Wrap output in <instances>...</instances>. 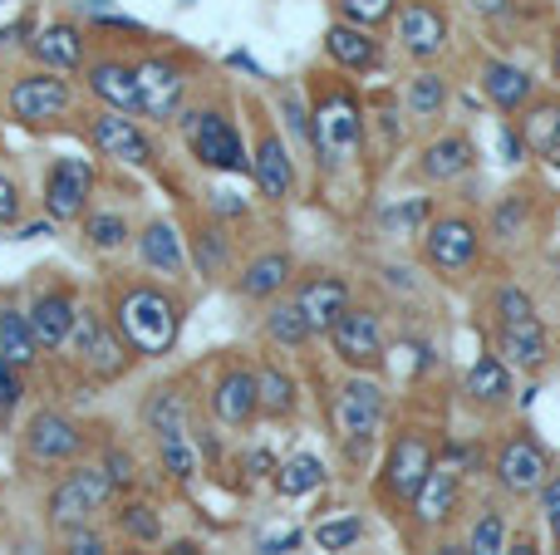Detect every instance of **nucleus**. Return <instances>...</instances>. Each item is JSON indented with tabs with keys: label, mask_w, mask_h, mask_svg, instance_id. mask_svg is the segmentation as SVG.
<instances>
[{
	"label": "nucleus",
	"mask_w": 560,
	"mask_h": 555,
	"mask_svg": "<svg viewBox=\"0 0 560 555\" xmlns=\"http://www.w3.org/2000/svg\"><path fill=\"white\" fill-rule=\"evenodd\" d=\"M114 324H118V340H124L133 354H148V359H158V354H167L177 344L183 315H177L173 295L153 291V285H133V291L118 295Z\"/></svg>",
	"instance_id": "f257e3e1"
},
{
	"label": "nucleus",
	"mask_w": 560,
	"mask_h": 555,
	"mask_svg": "<svg viewBox=\"0 0 560 555\" xmlns=\"http://www.w3.org/2000/svg\"><path fill=\"white\" fill-rule=\"evenodd\" d=\"M108 497H114V482H108L104 468H74L55 492H49L45 517H49V527L55 531L74 536V531H84L89 521H94V511L104 507Z\"/></svg>",
	"instance_id": "f03ea898"
},
{
	"label": "nucleus",
	"mask_w": 560,
	"mask_h": 555,
	"mask_svg": "<svg viewBox=\"0 0 560 555\" xmlns=\"http://www.w3.org/2000/svg\"><path fill=\"white\" fill-rule=\"evenodd\" d=\"M310 123H315V147L325 157V167H339L364 143V114H359L354 94H325L319 108L310 114Z\"/></svg>",
	"instance_id": "7ed1b4c3"
},
{
	"label": "nucleus",
	"mask_w": 560,
	"mask_h": 555,
	"mask_svg": "<svg viewBox=\"0 0 560 555\" xmlns=\"http://www.w3.org/2000/svg\"><path fill=\"white\" fill-rule=\"evenodd\" d=\"M187 128V143H192L197 163L217 167V173H246V147H242V133L232 128V118H222L217 108H197V114L183 118Z\"/></svg>",
	"instance_id": "20e7f679"
},
{
	"label": "nucleus",
	"mask_w": 560,
	"mask_h": 555,
	"mask_svg": "<svg viewBox=\"0 0 560 555\" xmlns=\"http://www.w3.org/2000/svg\"><path fill=\"white\" fill-rule=\"evenodd\" d=\"M329 418H335V433L345 442H369L384 423V389L369 379H349L335 389V403H329Z\"/></svg>",
	"instance_id": "39448f33"
},
{
	"label": "nucleus",
	"mask_w": 560,
	"mask_h": 555,
	"mask_svg": "<svg viewBox=\"0 0 560 555\" xmlns=\"http://www.w3.org/2000/svg\"><path fill=\"white\" fill-rule=\"evenodd\" d=\"M89 192H94V163L89 157H55V167L45 173V216L74 222V216H84Z\"/></svg>",
	"instance_id": "423d86ee"
},
{
	"label": "nucleus",
	"mask_w": 560,
	"mask_h": 555,
	"mask_svg": "<svg viewBox=\"0 0 560 555\" xmlns=\"http://www.w3.org/2000/svg\"><path fill=\"white\" fill-rule=\"evenodd\" d=\"M138 74V114L143 118H173L177 108H183V69L173 64V59H143V64H133Z\"/></svg>",
	"instance_id": "0eeeda50"
},
{
	"label": "nucleus",
	"mask_w": 560,
	"mask_h": 555,
	"mask_svg": "<svg viewBox=\"0 0 560 555\" xmlns=\"http://www.w3.org/2000/svg\"><path fill=\"white\" fill-rule=\"evenodd\" d=\"M428 472H433V442H428L423 433H398V442L388 448V468H384L388 497L413 501Z\"/></svg>",
	"instance_id": "6e6552de"
},
{
	"label": "nucleus",
	"mask_w": 560,
	"mask_h": 555,
	"mask_svg": "<svg viewBox=\"0 0 560 555\" xmlns=\"http://www.w3.org/2000/svg\"><path fill=\"white\" fill-rule=\"evenodd\" d=\"M423 251L443 275H463L477 261V226L467 216H443V222L428 226Z\"/></svg>",
	"instance_id": "1a4fd4ad"
},
{
	"label": "nucleus",
	"mask_w": 560,
	"mask_h": 555,
	"mask_svg": "<svg viewBox=\"0 0 560 555\" xmlns=\"http://www.w3.org/2000/svg\"><path fill=\"white\" fill-rule=\"evenodd\" d=\"M69 98H74L69 84L49 69V74H30L10 88V114H15L20 123H49V118H59L69 108Z\"/></svg>",
	"instance_id": "9d476101"
},
{
	"label": "nucleus",
	"mask_w": 560,
	"mask_h": 555,
	"mask_svg": "<svg viewBox=\"0 0 560 555\" xmlns=\"http://www.w3.org/2000/svg\"><path fill=\"white\" fill-rule=\"evenodd\" d=\"M329 340H335L339 359L354 364V369H369V364L384 359V330H378V320L369 310H345L335 320V330H329Z\"/></svg>",
	"instance_id": "9b49d317"
},
{
	"label": "nucleus",
	"mask_w": 560,
	"mask_h": 555,
	"mask_svg": "<svg viewBox=\"0 0 560 555\" xmlns=\"http://www.w3.org/2000/svg\"><path fill=\"white\" fill-rule=\"evenodd\" d=\"M25 448H30V458H39V462H69V458H79V448H84V433H79V423H69L65 413L45 409L30 418Z\"/></svg>",
	"instance_id": "f8f14e48"
},
{
	"label": "nucleus",
	"mask_w": 560,
	"mask_h": 555,
	"mask_svg": "<svg viewBox=\"0 0 560 555\" xmlns=\"http://www.w3.org/2000/svg\"><path fill=\"white\" fill-rule=\"evenodd\" d=\"M295 305H300V315H305L310 330L329 334L339 315L349 310V285L339 281V275H310V281H300Z\"/></svg>",
	"instance_id": "ddd939ff"
},
{
	"label": "nucleus",
	"mask_w": 560,
	"mask_h": 555,
	"mask_svg": "<svg viewBox=\"0 0 560 555\" xmlns=\"http://www.w3.org/2000/svg\"><path fill=\"white\" fill-rule=\"evenodd\" d=\"M212 413L226 428H246V423L261 413V389H256L252 369H226L212 389Z\"/></svg>",
	"instance_id": "4468645a"
},
{
	"label": "nucleus",
	"mask_w": 560,
	"mask_h": 555,
	"mask_svg": "<svg viewBox=\"0 0 560 555\" xmlns=\"http://www.w3.org/2000/svg\"><path fill=\"white\" fill-rule=\"evenodd\" d=\"M94 147L104 157H118V163H133V167L153 163V143H148V133L124 114H98L94 118Z\"/></svg>",
	"instance_id": "2eb2a0df"
},
{
	"label": "nucleus",
	"mask_w": 560,
	"mask_h": 555,
	"mask_svg": "<svg viewBox=\"0 0 560 555\" xmlns=\"http://www.w3.org/2000/svg\"><path fill=\"white\" fill-rule=\"evenodd\" d=\"M497 477H502L506 492L526 497V492H541V482L551 477V462L532 438H512L502 448V458H497Z\"/></svg>",
	"instance_id": "dca6fc26"
},
{
	"label": "nucleus",
	"mask_w": 560,
	"mask_h": 555,
	"mask_svg": "<svg viewBox=\"0 0 560 555\" xmlns=\"http://www.w3.org/2000/svg\"><path fill=\"white\" fill-rule=\"evenodd\" d=\"M398 39H404L408 55L418 59H433L438 49L447 45V20L438 5H428V0H413V5L398 10Z\"/></svg>",
	"instance_id": "f3484780"
},
{
	"label": "nucleus",
	"mask_w": 560,
	"mask_h": 555,
	"mask_svg": "<svg viewBox=\"0 0 560 555\" xmlns=\"http://www.w3.org/2000/svg\"><path fill=\"white\" fill-rule=\"evenodd\" d=\"M25 315H30V330H35L39 350H59V344H69V334H74V320H79L69 291H45Z\"/></svg>",
	"instance_id": "a211bd4d"
},
{
	"label": "nucleus",
	"mask_w": 560,
	"mask_h": 555,
	"mask_svg": "<svg viewBox=\"0 0 560 555\" xmlns=\"http://www.w3.org/2000/svg\"><path fill=\"white\" fill-rule=\"evenodd\" d=\"M69 340H74L79 359H84L94 374H108V379H114V374H124V364H128V359H124V344H118L114 334H108L104 324L94 320V315H84V310H79L74 334H69Z\"/></svg>",
	"instance_id": "6ab92c4d"
},
{
	"label": "nucleus",
	"mask_w": 560,
	"mask_h": 555,
	"mask_svg": "<svg viewBox=\"0 0 560 555\" xmlns=\"http://www.w3.org/2000/svg\"><path fill=\"white\" fill-rule=\"evenodd\" d=\"M89 88H94L114 114H138V74L124 59H94V64H89Z\"/></svg>",
	"instance_id": "aec40b11"
},
{
	"label": "nucleus",
	"mask_w": 560,
	"mask_h": 555,
	"mask_svg": "<svg viewBox=\"0 0 560 555\" xmlns=\"http://www.w3.org/2000/svg\"><path fill=\"white\" fill-rule=\"evenodd\" d=\"M457 492H463L457 472L443 468V462H433V472L423 477V487H418V497H413V517L423 521V527H443L457 507Z\"/></svg>",
	"instance_id": "412c9836"
},
{
	"label": "nucleus",
	"mask_w": 560,
	"mask_h": 555,
	"mask_svg": "<svg viewBox=\"0 0 560 555\" xmlns=\"http://www.w3.org/2000/svg\"><path fill=\"white\" fill-rule=\"evenodd\" d=\"M30 49H35V59H39V64H49L55 74H69V69L84 64V35H79L69 20L45 25L35 39H30Z\"/></svg>",
	"instance_id": "4be33fe9"
},
{
	"label": "nucleus",
	"mask_w": 560,
	"mask_h": 555,
	"mask_svg": "<svg viewBox=\"0 0 560 555\" xmlns=\"http://www.w3.org/2000/svg\"><path fill=\"white\" fill-rule=\"evenodd\" d=\"M252 173H256V187H261L271 202H285L290 187H295V167H290V153L276 133H266L256 143V157H252Z\"/></svg>",
	"instance_id": "5701e85b"
},
{
	"label": "nucleus",
	"mask_w": 560,
	"mask_h": 555,
	"mask_svg": "<svg viewBox=\"0 0 560 555\" xmlns=\"http://www.w3.org/2000/svg\"><path fill=\"white\" fill-rule=\"evenodd\" d=\"M502 354L516 369H541L546 364V330L541 320H512L502 324Z\"/></svg>",
	"instance_id": "b1692460"
},
{
	"label": "nucleus",
	"mask_w": 560,
	"mask_h": 555,
	"mask_svg": "<svg viewBox=\"0 0 560 555\" xmlns=\"http://www.w3.org/2000/svg\"><path fill=\"white\" fill-rule=\"evenodd\" d=\"M482 84H487V98H492L502 114H512V108H522L526 98H532V74L516 64H502V59H492V64L482 69Z\"/></svg>",
	"instance_id": "393cba45"
},
{
	"label": "nucleus",
	"mask_w": 560,
	"mask_h": 555,
	"mask_svg": "<svg viewBox=\"0 0 560 555\" xmlns=\"http://www.w3.org/2000/svg\"><path fill=\"white\" fill-rule=\"evenodd\" d=\"M138 251H143V261L153 265V271H163V275H177L183 271V261H187L173 222H148L143 236H138Z\"/></svg>",
	"instance_id": "a878e982"
},
{
	"label": "nucleus",
	"mask_w": 560,
	"mask_h": 555,
	"mask_svg": "<svg viewBox=\"0 0 560 555\" xmlns=\"http://www.w3.org/2000/svg\"><path fill=\"white\" fill-rule=\"evenodd\" d=\"M143 418H148V428L158 433V442H163V438H187V418H192V409H187V393L158 389L153 399H148Z\"/></svg>",
	"instance_id": "bb28decb"
},
{
	"label": "nucleus",
	"mask_w": 560,
	"mask_h": 555,
	"mask_svg": "<svg viewBox=\"0 0 560 555\" xmlns=\"http://www.w3.org/2000/svg\"><path fill=\"white\" fill-rule=\"evenodd\" d=\"M325 49L345 69H369L378 59V39H369V29H359V25H335L325 35Z\"/></svg>",
	"instance_id": "cd10ccee"
},
{
	"label": "nucleus",
	"mask_w": 560,
	"mask_h": 555,
	"mask_svg": "<svg viewBox=\"0 0 560 555\" xmlns=\"http://www.w3.org/2000/svg\"><path fill=\"white\" fill-rule=\"evenodd\" d=\"M35 330H30V315L20 310H0V359L15 364V369H30L35 364Z\"/></svg>",
	"instance_id": "c85d7f7f"
},
{
	"label": "nucleus",
	"mask_w": 560,
	"mask_h": 555,
	"mask_svg": "<svg viewBox=\"0 0 560 555\" xmlns=\"http://www.w3.org/2000/svg\"><path fill=\"white\" fill-rule=\"evenodd\" d=\"M290 271H295V265H290V256H285V251L256 256V261L246 265V275H242V295H252V300H266V295L285 291Z\"/></svg>",
	"instance_id": "c756f323"
},
{
	"label": "nucleus",
	"mask_w": 560,
	"mask_h": 555,
	"mask_svg": "<svg viewBox=\"0 0 560 555\" xmlns=\"http://www.w3.org/2000/svg\"><path fill=\"white\" fill-rule=\"evenodd\" d=\"M467 163H472L467 138H438V143L423 153V177L428 182H447V177H463Z\"/></svg>",
	"instance_id": "7c9ffc66"
},
{
	"label": "nucleus",
	"mask_w": 560,
	"mask_h": 555,
	"mask_svg": "<svg viewBox=\"0 0 560 555\" xmlns=\"http://www.w3.org/2000/svg\"><path fill=\"white\" fill-rule=\"evenodd\" d=\"M522 143L536 147V153L560 147V98H541V104L522 118Z\"/></svg>",
	"instance_id": "2f4dec72"
},
{
	"label": "nucleus",
	"mask_w": 560,
	"mask_h": 555,
	"mask_svg": "<svg viewBox=\"0 0 560 555\" xmlns=\"http://www.w3.org/2000/svg\"><path fill=\"white\" fill-rule=\"evenodd\" d=\"M319 482H325V462H319L315 452H295L285 468H276V492L280 497H305V492H315Z\"/></svg>",
	"instance_id": "473e14b6"
},
{
	"label": "nucleus",
	"mask_w": 560,
	"mask_h": 555,
	"mask_svg": "<svg viewBox=\"0 0 560 555\" xmlns=\"http://www.w3.org/2000/svg\"><path fill=\"white\" fill-rule=\"evenodd\" d=\"M467 393H472L477 403H506V393H512V369H506V359H477L472 374H467Z\"/></svg>",
	"instance_id": "72a5a7b5"
},
{
	"label": "nucleus",
	"mask_w": 560,
	"mask_h": 555,
	"mask_svg": "<svg viewBox=\"0 0 560 555\" xmlns=\"http://www.w3.org/2000/svg\"><path fill=\"white\" fill-rule=\"evenodd\" d=\"M404 104H408V114L413 118H438L443 114V104H447V84L438 74H418L413 84H408Z\"/></svg>",
	"instance_id": "f704fd0d"
},
{
	"label": "nucleus",
	"mask_w": 560,
	"mask_h": 555,
	"mask_svg": "<svg viewBox=\"0 0 560 555\" xmlns=\"http://www.w3.org/2000/svg\"><path fill=\"white\" fill-rule=\"evenodd\" d=\"M266 330H271V340L276 344H285V350H300V344L310 340V324H305V315H300V305L290 300V305H276L271 315H266Z\"/></svg>",
	"instance_id": "c9c22d12"
},
{
	"label": "nucleus",
	"mask_w": 560,
	"mask_h": 555,
	"mask_svg": "<svg viewBox=\"0 0 560 555\" xmlns=\"http://www.w3.org/2000/svg\"><path fill=\"white\" fill-rule=\"evenodd\" d=\"M256 389H261V409L271 413V418H285V413L295 409V383H290L280 369H261V374H256Z\"/></svg>",
	"instance_id": "e433bc0d"
},
{
	"label": "nucleus",
	"mask_w": 560,
	"mask_h": 555,
	"mask_svg": "<svg viewBox=\"0 0 560 555\" xmlns=\"http://www.w3.org/2000/svg\"><path fill=\"white\" fill-rule=\"evenodd\" d=\"M84 236H89L94 251H118V246L128 241V222L124 216H114V212H94L84 222Z\"/></svg>",
	"instance_id": "4c0bfd02"
},
{
	"label": "nucleus",
	"mask_w": 560,
	"mask_h": 555,
	"mask_svg": "<svg viewBox=\"0 0 560 555\" xmlns=\"http://www.w3.org/2000/svg\"><path fill=\"white\" fill-rule=\"evenodd\" d=\"M359 536H364V521L359 517H329L315 527V541L325 551H349V546H359Z\"/></svg>",
	"instance_id": "58836bf2"
},
{
	"label": "nucleus",
	"mask_w": 560,
	"mask_h": 555,
	"mask_svg": "<svg viewBox=\"0 0 560 555\" xmlns=\"http://www.w3.org/2000/svg\"><path fill=\"white\" fill-rule=\"evenodd\" d=\"M506 551V521L502 511H487L472 527V541H467V555H502Z\"/></svg>",
	"instance_id": "ea45409f"
},
{
	"label": "nucleus",
	"mask_w": 560,
	"mask_h": 555,
	"mask_svg": "<svg viewBox=\"0 0 560 555\" xmlns=\"http://www.w3.org/2000/svg\"><path fill=\"white\" fill-rule=\"evenodd\" d=\"M423 216H428V197H408V202H398V206H384V216H378V222H384L388 236H408L418 222H423Z\"/></svg>",
	"instance_id": "a19ab883"
},
{
	"label": "nucleus",
	"mask_w": 560,
	"mask_h": 555,
	"mask_svg": "<svg viewBox=\"0 0 560 555\" xmlns=\"http://www.w3.org/2000/svg\"><path fill=\"white\" fill-rule=\"evenodd\" d=\"M226 261H232V251H226V236L217 232V226L197 232V271H202V275H217Z\"/></svg>",
	"instance_id": "79ce46f5"
},
{
	"label": "nucleus",
	"mask_w": 560,
	"mask_h": 555,
	"mask_svg": "<svg viewBox=\"0 0 560 555\" xmlns=\"http://www.w3.org/2000/svg\"><path fill=\"white\" fill-rule=\"evenodd\" d=\"M163 468H167V477L192 482V477H197V452H192V442H187V438H163Z\"/></svg>",
	"instance_id": "37998d69"
},
{
	"label": "nucleus",
	"mask_w": 560,
	"mask_h": 555,
	"mask_svg": "<svg viewBox=\"0 0 560 555\" xmlns=\"http://www.w3.org/2000/svg\"><path fill=\"white\" fill-rule=\"evenodd\" d=\"M118 527H124L133 541H158V531H163L158 527V511L143 507V501H128V507L118 511Z\"/></svg>",
	"instance_id": "c03bdc74"
},
{
	"label": "nucleus",
	"mask_w": 560,
	"mask_h": 555,
	"mask_svg": "<svg viewBox=\"0 0 560 555\" xmlns=\"http://www.w3.org/2000/svg\"><path fill=\"white\" fill-rule=\"evenodd\" d=\"M497 315H502V324L536 320V305H532V295H526V291H516V285H502V291H497Z\"/></svg>",
	"instance_id": "a18cd8bd"
},
{
	"label": "nucleus",
	"mask_w": 560,
	"mask_h": 555,
	"mask_svg": "<svg viewBox=\"0 0 560 555\" xmlns=\"http://www.w3.org/2000/svg\"><path fill=\"white\" fill-rule=\"evenodd\" d=\"M339 5H345V15L354 25H378V20L394 15V0H339Z\"/></svg>",
	"instance_id": "49530a36"
},
{
	"label": "nucleus",
	"mask_w": 560,
	"mask_h": 555,
	"mask_svg": "<svg viewBox=\"0 0 560 555\" xmlns=\"http://www.w3.org/2000/svg\"><path fill=\"white\" fill-rule=\"evenodd\" d=\"M84 15L94 20V25H108V29H143L133 15H118L108 0H84Z\"/></svg>",
	"instance_id": "de8ad7c7"
},
{
	"label": "nucleus",
	"mask_w": 560,
	"mask_h": 555,
	"mask_svg": "<svg viewBox=\"0 0 560 555\" xmlns=\"http://www.w3.org/2000/svg\"><path fill=\"white\" fill-rule=\"evenodd\" d=\"M25 369H15V364L0 359V409H15L20 399H25V379H20Z\"/></svg>",
	"instance_id": "09e8293b"
},
{
	"label": "nucleus",
	"mask_w": 560,
	"mask_h": 555,
	"mask_svg": "<svg viewBox=\"0 0 560 555\" xmlns=\"http://www.w3.org/2000/svg\"><path fill=\"white\" fill-rule=\"evenodd\" d=\"M541 511H546V527L560 531V472L541 482Z\"/></svg>",
	"instance_id": "8fccbe9b"
},
{
	"label": "nucleus",
	"mask_w": 560,
	"mask_h": 555,
	"mask_svg": "<svg viewBox=\"0 0 560 555\" xmlns=\"http://www.w3.org/2000/svg\"><path fill=\"white\" fill-rule=\"evenodd\" d=\"M10 222H20V187L0 173V226H10Z\"/></svg>",
	"instance_id": "3c124183"
},
{
	"label": "nucleus",
	"mask_w": 560,
	"mask_h": 555,
	"mask_svg": "<svg viewBox=\"0 0 560 555\" xmlns=\"http://www.w3.org/2000/svg\"><path fill=\"white\" fill-rule=\"evenodd\" d=\"M104 472H108V482H114V492L128 487V482H133V458H128V452H108Z\"/></svg>",
	"instance_id": "603ef678"
},
{
	"label": "nucleus",
	"mask_w": 560,
	"mask_h": 555,
	"mask_svg": "<svg viewBox=\"0 0 560 555\" xmlns=\"http://www.w3.org/2000/svg\"><path fill=\"white\" fill-rule=\"evenodd\" d=\"M65 555H108V546L84 527V531H74V536H69V551Z\"/></svg>",
	"instance_id": "864d4df0"
},
{
	"label": "nucleus",
	"mask_w": 560,
	"mask_h": 555,
	"mask_svg": "<svg viewBox=\"0 0 560 555\" xmlns=\"http://www.w3.org/2000/svg\"><path fill=\"white\" fill-rule=\"evenodd\" d=\"M516 222H522V206H516V202L497 206V232H502V236H512V232H516Z\"/></svg>",
	"instance_id": "5fc2aeb1"
},
{
	"label": "nucleus",
	"mask_w": 560,
	"mask_h": 555,
	"mask_svg": "<svg viewBox=\"0 0 560 555\" xmlns=\"http://www.w3.org/2000/svg\"><path fill=\"white\" fill-rule=\"evenodd\" d=\"M246 472H252V477H266V472H276V458L266 448H256L252 458H246Z\"/></svg>",
	"instance_id": "6e6d98bb"
},
{
	"label": "nucleus",
	"mask_w": 560,
	"mask_h": 555,
	"mask_svg": "<svg viewBox=\"0 0 560 555\" xmlns=\"http://www.w3.org/2000/svg\"><path fill=\"white\" fill-rule=\"evenodd\" d=\"M300 546V531H285V536H276V541H266L261 555H285V551H295Z\"/></svg>",
	"instance_id": "4d7b16f0"
},
{
	"label": "nucleus",
	"mask_w": 560,
	"mask_h": 555,
	"mask_svg": "<svg viewBox=\"0 0 560 555\" xmlns=\"http://www.w3.org/2000/svg\"><path fill=\"white\" fill-rule=\"evenodd\" d=\"M502 147H506V163H516V157H522V138H516V133H502Z\"/></svg>",
	"instance_id": "13d9d810"
},
{
	"label": "nucleus",
	"mask_w": 560,
	"mask_h": 555,
	"mask_svg": "<svg viewBox=\"0 0 560 555\" xmlns=\"http://www.w3.org/2000/svg\"><path fill=\"white\" fill-rule=\"evenodd\" d=\"M502 555H541V551H536V546H532V541H512V546H506Z\"/></svg>",
	"instance_id": "bf43d9fd"
},
{
	"label": "nucleus",
	"mask_w": 560,
	"mask_h": 555,
	"mask_svg": "<svg viewBox=\"0 0 560 555\" xmlns=\"http://www.w3.org/2000/svg\"><path fill=\"white\" fill-rule=\"evenodd\" d=\"M167 555H202V551H197V541H177V546L167 551Z\"/></svg>",
	"instance_id": "052dcab7"
},
{
	"label": "nucleus",
	"mask_w": 560,
	"mask_h": 555,
	"mask_svg": "<svg viewBox=\"0 0 560 555\" xmlns=\"http://www.w3.org/2000/svg\"><path fill=\"white\" fill-rule=\"evenodd\" d=\"M477 5H482L487 15H497V10H506V0H477Z\"/></svg>",
	"instance_id": "680f3d73"
},
{
	"label": "nucleus",
	"mask_w": 560,
	"mask_h": 555,
	"mask_svg": "<svg viewBox=\"0 0 560 555\" xmlns=\"http://www.w3.org/2000/svg\"><path fill=\"white\" fill-rule=\"evenodd\" d=\"M433 555H467V546H438Z\"/></svg>",
	"instance_id": "e2e57ef3"
},
{
	"label": "nucleus",
	"mask_w": 560,
	"mask_h": 555,
	"mask_svg": "<svg viewBox=\"0 0 560 555\" xmlns=\"http://www.w3.org/2000/svg\"><path fill=\"white\" fill-rule=\"evenodd\" d=\"M546 157H551V167H556V173H560V147H551V153H546Z\"/></svg>",
	"instance_id": "0e129e2a"
},
{
	"label": "nucleus",
	"mask_w": 560,
	"mask_h": 555,
	"mask_svg": "<svg viewBox=\"0 0 560 555\" xmlns=\"http://www.w3.org/2000/svg\"><path fill=\"white\" fill-rule=\"evenodd\" d=\"M556 74H560V39H556Z\"/></svg>",
	"instance_id": "69168bd1"
},
{
	"label": "nucleus",
	"mask_w": 560,
	"mask_h": 555,
	"mask_svg": "<svg viewBox=\"0 0 560 555\" xmlns=\"http://www.w3.org/2000/svg\"><path fill=\"white\" fill-rule=\"evenodd\" d=\"M124 555H143V551H124Z\"/></svg>",
	"instance_id": "338daca9"
}]
</instances>
